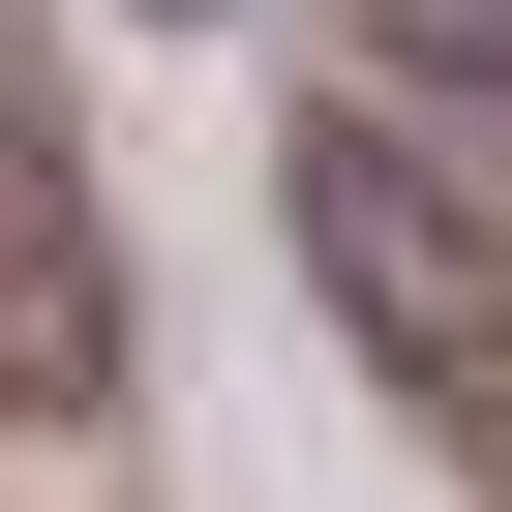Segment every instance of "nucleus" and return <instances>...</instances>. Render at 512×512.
I'll use <instances>...</instances> for the list:
<instances>
[{"instance_id":"obj_2","label":"nucleus","mask_w":512,"mask_h":512,"mask_svg":"<svg viewBox=\"0 0 512 512\" xmlns=\"http://www.w3.org/2000/svg\"><path fill=\"white\" fill-rule=\"evenodd\" d=\"M121 392V211L61 121H0V422H91Z\"/></svg>"},{"instance_id":"obj_1","label":"nucleus","mask_w":512,"mask_h":512,"mask_svg":"<svg viewBox=\"0 0 512 512\" xmlns=\"http://www.w3.org/2000/svg\"><path fill=\"white\" fill-rule=\"evenodd\" d=\"M272 241H302V302H332L452 452H512V241H482V181H452L392 91H302V121H272Z\"/></svg>"},{"instance_id":"obj_3","label":"nucleus","mask_w":512,"mask_h":512,"mask_svg":"<svg viewBox=\"0 0 512 512\" xmlns=\"http://www.w3.org/2000/svg\"><path fill=\"white\" fill-rule=\"evenodd\" d=\"M362 91L392 121H512V0H362Z\"/></svg>"}]
</instances>
